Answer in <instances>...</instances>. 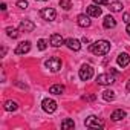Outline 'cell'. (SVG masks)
Returning a JSON list of instances; mask_svg holds the SVG:
<instances>
[{"label":"cell","mask_w":130,"mask_h":130,"mask_svg":"<svg viewBox=\"0 0 130 130\" xmlns=\"http://www.w3.org/2000/svg\"><path fill=\"white\" fill-rule=\"evenodd\" d=\"M90 52L95 54V55H106L109 51H110V43L107 40H98L95 43H92L89 46Z\"/></svg>","instance_id":"1"},{"label":"cell","mask_w":130,"mask_h":130,"mask_svg":"<svg viewBox=\"0 0 130 130\" xmlns=\"http://www.w3.org/2000/svg\"><path fill=\"white\" fill-rule=\"evenodd\" d=\"M46 68H47L49 71H52V72H58V71L61 69V60H60L58 57L49 58V60L46 61Z\"/></svg>","instance_id":"2"},{"label":"cell","mask_w":130,"mask_h":130,"mask_svg":"<svg viewBox=\"0 0 130 130\" xmlns=\"http://www.w3.org/2000/svg\"><path fill=\"white\" fill-rule=\"evenodd\" d=\"M92 77H93V69H92V66H89V64H83L81 69H80V78H81L83 81H87V80H90Z\"/></svg>","instance_id":"3"},{"label":"cell","mask_w":130,"mask_h":130,"mask_svg":"<svg viewBox=\"0 0 130 130\" xmlns=\"http://www.w3.org/2000/svg\"><path fill=\"white\" fill-rule=\"evenodd\" d=\"M40 15H41V19H43V20L52 22V20H55L57 12H55V9H54V8H43V9L40 11Z\"/></svg>","instance_id":"4"},{"label":"cell","mask_w":130,"mask_h":130,"mask_svg":"<svg viewBox=\"0 0 130 130\" xmlns=\"http://www.w3.org/2000/svg\"><path fill=\"white\" fill-rule=\"evenodd\" d=\"M96 83L101 84V86H109L112 83H115V77L110 75V74H101L96 77Z\"/></svg>","instance_id":"5"},{"label":"cell","mask_w":130,"mask_h":130,"mask_svg":"<svg viewBox=\"0 0 130 130\" xmlns=\"http://www.w3.org/2000/svg\"><path fill=\"white\" fill-rule=\"evenodd\" d=\"M86 127H92V128H101V127H104V122H103L100 118H96V116L90 115V116L86 119Z\"/></svg>","instance_id":"6"},{"label":"cell","mask_w":130,"mask_h":130,"mask_svg":"<svg viewBox=\"0 0 130 130\" xmlns=\"http://www.w3.org/2000/svg\"><path fill=\"white\" fill-rule=\"evenodd\" d=\"M41 107H43V110H44V112H47V113H54V112L57 110V103H55L54 100L46 98V100H43Z\"/></svg>","instance_id":"7"},{"label":"cell","mask_w":130,"mask_h":130,"mask_svg":"<svg viewBox=\"0 0 130 130\" xmlns=\"http://www.w3.org/2000/svg\"><path fill=\"white\" fill-rule=\"evenodd\" d=\"M31 51V43L29 41H22L17 47H15V55H25V54H28Z\"/></svg>","instance_id":"8"},{"label":"cell","mask_w":130,"mask_h":130,"mask_svg":"<svg viewBox=\"0 0 130 130\" xmlns=\"http://www.w3.org/2000/svg\"><path fill=\"white\" fill-rule=\"evenodd\" d=\"M116 63L119 64L121 68H127L128 64H130V55H128L127 52H122V54H119V55L116 57Z\"/></svg>","instance_id":"9"},{"label":"cell","mask_w":130,"mask_h":130,"mask_svg":"<svg viewBox=\"0 0 130 130\" xmlns=\"http://www.w3.org/2000/svg\"><path fill=\"white\" fill-rule=\"evenodd\" d=\"M19 29H20V32H32V31L35 29V25H34L31 20H22Z\"/></svg>","instance_id":"10"},{"label":"cell","mask_w":130,"mask_h":130,"mask_svg":"<svg viewBox=\"0 0 130 130\" xmlns=\"http://www.w3.org/2000/svg\"><path fill=\"white\" fill-rule=\"evenodd\" d=\"M77 23H78V26H81V28H87V26H90L89 14H87V15H86V14H80V15L77 17Z\"/></svg>","instance_id":"11"},{"label":"cell","mask_w":130,"mask_h":130,"mask_svg":"<svg viewBox=\"0 0 130 130\" xmlns=\"http://www.w3.org/2000/svg\"><path fill=\"white\" fill-rule=\"evenodd\" d=\"M66 41L63 40V37L60 35V34H52L51 35V44L54 46V47H60L61 44H64Z\"/></svg>","instance_id":"12"},{"label":"cell","mask_w":130,"mask_h":130,"mask_svg":"<svg viewBox=\"0 0 130 130\" xmlns=\"http://www.w3.org/2000/svg\"><path fill=\"white\" fill-rule=\"evenodd\" d=\"M66 44H68V47L72 49V51H80V49H81V43H80L78 40H75V38H68V40H66Z\"/></svg>","instance_id":"13"},{"label":"cell","mask_w":130,"mask_h":130,"mask_svg":"<svg viewBox=\"0 0 130 130\" xmlns=\"http://www.w3.org/2000/svg\"><path fill=\"white\" fill-rule=\"evenodd\" d=\"M87 14L90 17H100L101 15V8H98L96 5H90V6H87Z\"/></svg>","instance_id":"14"},{"label":"cell","mask_w":130,"mask_h":130,"mask_svg":"<svg viewBox=\"0 0 130 130\" xmlns=\"http://www.w3.org/2000/svg\"><path fill=\"white\" fill-rule=\"evenodd\" d=\"M103 25H104V28H106V29H112V28H115V26H116V22H115V19H113L112 15H106V17H104Z\"/></svg>","instance_id":"15"},{"label":"cell","mask_w":130,"mask_h":130,"mask_svg":"<svg viewBox=\"0 0 130 130\" xmlns=\"http://www.w3.org/2000/svg\"><path fill=\"white\" fill-rule=\"evenodd\" d=\"M125 112L122 110V109H118V110H115L112 115H110V118L113 119V121H119V119H122V118H125Z\"/></svg>","instance_id":"16"},{"label":"cell","mask_w":130,"mask_h":130,"mask_svg":"<svg viewBox=\"0 0 130 130\" xmlns=\"http://www.w3.org/2000/svg\"><path fill=\"white\" fill-rule=\"evenodd\" d=\"M49 92L54 93V95H61V93L64 92V87H63L61 84H54V86L49 87Z\"/></svg>","instance_id":"17"},{"label":"cell","mask_w":130,"mask_h":130,"mask_svg":"<svg viewBox=\"0 0 130 130\" xmlns=\"http://www.w3.org/2000/svg\"><path fill=\"white\" fill-rule=\"evenodd\" d=\"M75 127V122H74V119H69V118H66L63 122H61V128H64V130H68V128H74Z\"/></svg>","instance_id":"18"},{"label":"cell","mask_w":130,"mask_h":130,"mask_svg":"<svg viewBox=\"0 0 130 130\" xmlns=\"http://www.w3.org/2000/svg\"><path fill=\"white\" fill-rule=\"evenodd\" d=\"M17 107H19V106H17L15 101H11V100H9V101L5 103V110H8V112H14V110H17Z\"/></svg>","instance_id":"19"},{"label":"cell","mask_w":130,"mask_h":130,"mask_svg":"<svg viewBox=\"0 0 130 130\" xmlns=\"http://www.w3.org/2000/svg\"><path fill=\"white\" fill-rule=\"evenodd\" d=\"M103 98L106 101H113L115 100V92L113 90H104L103 92Z\"/></svg>","instance_id":"20"},{"label":"cell","mask_w":130,"mask_h":130,"mask_svg":"<svg viewBox=\"0 0 130 130\" xmlns=\"http://www.w3.org/2000/svg\"><path fill=\"white\" fill-rule=\"evenodd\" d=\"M109 9L113 11V12H119L122 9V3L121 2H113V3H110V8Z\"/></svg>","instance_id":"21"},{"label":"cell","mask_w":130,"mask_h":130,"mask_svg":"<svg viewBox=\"0 0 130 130\" xmlns=\"http://www.w3.org/2000/svg\"><path fill=\"white\" fill-rule=\"evenodd\" d=\"M60 6L63 9H71L72 8V2L71 0H60Z\"/></svg>","instance_id":"22"},{"label":"cell","mask_w":130,"mask_h":130,"mask_svg":"<svg viewBox=\"0 0 130 130\" xmlns=\"http://www.w3.org/2000/svg\"><path fill=\"white\" fill-rule=\"evenodd\" d=\"M6 34L11 37V38H17L19 37V32H17V29H14V28H6Z\"/></svg>","instance_id":"23"},{"label":"cell","mask_w":130,"mask_h":130,"mask_svg":"<svg viewBox=\"0 0 130 130\" xmlns=\"http://www.w3.org/2000/svg\"><path fill=\"white\" fill-rule=\"evenodd\" d=\"M46 47H47V44H46V40L40 38V40H38V49H40V51H44Z\"/></svg>","instance_id":"24"},{"label":"cell","mask_w":130,"mask_h":130,"mask_svg":"<svg viewBox=\"0 0 130 130\" xmlns=\"http://www.w3.org/2000/svg\"><path fill=\"white\" fill-rule=\"evenodd\" d=\"M17 6L25 9V8H28V2H26V0H20V2H17Z\"/></svg>","instance_id":"25"},{"label":"cell","mask_w":130,"mask_h":130,"mask_svg":"<svg viewBox=\"0 0 130 130\" xmlns=\"http://www.w3.org/2000/svg\"><path fill=\"white\" fill-rule=\"evenodd\" d=\"M93 3L95 5H107L109 0H93Z\"/></svg>","instance_id":"26"},{"label":"cell","mask_w":130,"mask_h":130,"mask_svg":"<svg viewBox=\"0 0 130 130\" xmlns=\"http://www.w3.org/2000/svg\"><path fill=\"white\" fill-rule=\"evenodd\" d=\"M128 20H130V15H128V14H124V22L128 23Z\"/></svg>","instance_id":"27"},{"label":"cell","mask_w":130,"mask_h":130,"mask_svg":"<svg viewBox=\"0 0 130 130\" xmlns=\"http://www.w3.org/2000/svg\"><path fill=\"white\" fill-rule=\"evenodd\" d=\"M83 100H87V101H92V100H95V96H83Z\"/></svg>","instance_id":"28"},{"label":"cell","mask_w":130,"mask_h":130,"mask_svg":"<svg viewBox=\"0 0 130 130\" xmlns=\"http://www.w3.org/2000/svg\"><path fill=\"white\" fill-rule=\"evenodd\" d=\"M125 31H127V34H128V35H130V23H128V25H127V29H125Z\"/></svg>","instance_id":"29"},{"label":"cell","mask_w":130,"mask_h":130,"mask_svg":"<svg viewBox=\"0 0 130 130\" xmlns=\"http://www.w3.org/2000/svg\"><path fill=\"white\" fill-rule=\"evenodd\" d=\"M127 90H130V80L127 81Z\"/></svg>","instance_id":"30"},{"label":"cell","mask_w":130,"mask_h":130,"mask_svg":"<svg viewBox=\"0 0 130 130\" xmlns=\"http://www.w3.org/2000/svg\"><path fill=\"white\" fill-rule=\"evenodd\" d=\"M41 2H44V0H41Z\"/></svg>","instance_id":"31"}]
</instances>
